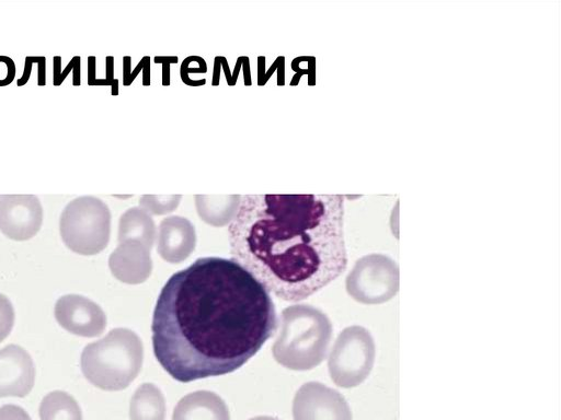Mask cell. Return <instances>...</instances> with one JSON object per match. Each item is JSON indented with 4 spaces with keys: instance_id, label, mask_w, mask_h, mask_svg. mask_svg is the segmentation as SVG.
Listing matches in <instances>:
<instances>
[{
    "instance_id": "obj_1",
    "label": "cell",
    "mask_w": 561,
    "mask_h": 420,
    "mask_svg": "<svg viewBox=\"0 0 561 420\" xmlns=\"http://www.w3.org/2000/svg\"><path fill=\"white\" fill-rule=\"evenodd\" d=\"M270 292L234 259L202 257L173 273L152 315L153 353L175 381L232 373L276 331Z\"/></svg>"
},
{
    "instance_id": "obj_2",
    "label": "cell",
    "mask_w": 561,
    "mask_h": 420,
    "mask_svg": "<svg viewBox=\"0 0 561 420\" xmlns=\"http://www.w3.org/2000/svg\"><path fill=\"white\" fill-rule=\"evenodd\" d=\"M343 215L339 195H244L230 254L278 299L305 300L346 268Z\"/></svg>"
},
{
    "instance_id": "obj_3",
    "label": "cell",
    "mask_w": 561,
    "mask_h": 420,
    "mask_svg": "<svg viewBox=\"0 0 561 420\" xmlns=\"http://www.w3.org/2000/svg\"><path fill=\"white\" fill-rule=\"evenodd\" d=\"M279 324L272 353L280 365L307 371L325 359L333 328L322 311L308 304L290 305L282 311Z\"/></svg>"
},
{
    "instance_id": "obj_4",
    "label": "cell",
    "mask_w": 561,
    "mask_h": 420,
    "mask_svg": "<svg viewBox=\"0 0 561 420\" xmlns=\"http://www.w3.org/2000/svg\"><path fill=\"white\" fill-rule=\"evenodd\" d=\"M142 360L144 347L138 335L128 328H114L83 348L80 366L92 385L116 392L137 377Z\"/></svg>"
},
{
    "instance_id": "obj_5",
    "label": "cell",
    "mask_w": 561,
    "mask_h": 420,
    "mask_svg": "<svg viewBox=\"0 0 561 420\" xmlns=\"http://www.w3.org/2000/svg\"><path fill=\"white\" fill-rule=\"evenodd\" d=\"M111 211L100 198L79 196L61 211L59 233L71 252L92 256L106 248L111 236Z\"/></svg>"
},
{
    "instance_id": "obj_6",
    "label": "cell",
    "mask_w": 561,
    "mask_h": 420,
    "mask_svg": "<svg viewBox=\"0 0 561 420\" xmlns=\"http://www.w3.org/2000/svg\"><path fill=\"white\" fill-rule=\"evenodd\" d=\"M376 358L374 338L365 327L354 325L337 336L328 359L331 380L343 388L362 384L370 374Z\"/></svg>"
},
{
    "instance_id": "obj_7",
    "label": "cell",
    "mask_w": 561,
    "mask_h": 420,
    "mask_svg": "<svg viewBox=\"0 0 561 420\" xmlns=\"http://www.w3.org/2000/svg\"><path fill=\"white\" fill-rule=\"evenodd\" d=\"M348 295L362 304H382L399 291V267L381 254H369L356 260L345 280Z\"/></svg>"
},
{
    "instance_id": "obj_8",
    "label": "cell",
    "mask_w": 561,
    "mask_h": 420,
    "mask_svg": "<svg viewBox=\"0 0 561 420\" xmlns=\"http://www.w3.org/2000/svg\"><path fill=\"white\" fill-rule=\"evenodd\" d=\"M293 417L294 420H352V412L340 392L319 382H308L294 397Z\"/></svg>"
},
{
    "instance_id": "obj_9",
    "label": "cell",
    "mask_w": 561,
    "mask_h": 420,
    "mask_svg": "<svg viewBox=\"0 0 561 420\" xmlns=\"http://www.w3.org/2000/svg\"><path fill=\"white\" fill-rule=\"evenodd\" d=\"M43 207L35 195H0V231L13 241L34 237L43 224Z\"/></svg>"
},
{
    "instance_id": "obj_10",
    "label": "cell",
    "mask_w": 561,
    "mask_h": 420,
    "mask_svg": "<svg viewBox=\"0 0 561 420\" xmlns=\"http://www.w3.org/2000/svg\"><path fill=\"white\" fill-rule=\"evenodd\" d=\"M57 323L68 332L92 338L106 327V315L99 304L80 294H65L55 304Z\"/></svg>"
},
{
    "instance_id": "obj_11",
    "label": "cell",
    "mask_w": 561,
    "mask_h": 420,
    "mask_svg": "<svg viewBox=\"0 0 561 420\" xmlns=\"http://www.w3.org/2000/svg\"><path fill=\"white\" fill-rule=\"evenodd\" d=\"M35 382V365L30 353L18 345L0 349V397H25Z\"/></svg>"
},
{
    "instance_id": "obj_12",
    "label": "cell",
    "mask_w": 561,
    "mask_h": 420,
    "mask_svg": "<svg viewBox=\"0 0 561 420\" xmlns=\"http://www.w3.org/2000/svg\"><path fill=\"white\" fill-rule=\"evenodd\" d=\"M196 232L192 222L180 215L164 218L158 228L157 252L168 262L184 261L195 249Z\"/></svg>"
},
{
    "instance_id": "obj_13",
    "label": "cell",
    "mask_w": 561,
    "mask_h": 420,
    "mask_svg": "<svg viewBox=\"0 0 561 420\" xmlns=\"http://www.w3.org/2000/svg\"><path fill=\"white\" fill-rule=\"evenodd\" d=\"M108 267L112 275L124 283H142L152 271L150 249L140 242L124 241L110 255Z\"/></svg>"
},
{
    "instance_id": "obj_14",
    "label": "cell",
    "mask_w": 561,
    "mask_h": 420,
    "mask_svg": "<svg viewBox=\"0 0 561 420\" xmlns=\"http://www.w3.org/2000/svg\"><path fill=\"white\" fill-rule=\"evenodd\" d=\"M172 420H230L224 399L209 390H197L180 399Z\"/></svg>"
},
{
    "instance_id": "obj_15",
    "label": "cell",
    "mask_w": 561,
    "mask_h": 420,
    "mask_svg": "<svg viewBox=\"0 0 561 420\" xmlns=\"http://www.w3.org/2000/svg\"><path fill=\"white\" fill-rule=\"evenodd\" d=\"M241 198L240 195H195L194 202L197 214L205 223L220 228L236 218Z\"/></svg>"
},
{
    "instance_id": "obj_16",
    "label": "cell",
    "mask_w": 561,
    "mask_h": 420,
    "mask_svg": "<svg viewBox=\"0 0 561 420\" xmlns=\"http://www.w3.org/2000/svg\"><path fill=\"white\" fill-rule=\"evenodd\" d=\"M157 238V229L151 214L140 207H131L119 218L117 241L134 240L151 249Z\"/></svg>"
},
{
    "instance_id": "obj_17",
    "label": "cell",
    "mask_w": 561,
    "mask_h": 420,
    "mask_svg": "<svg viewBox=\"0 0 561 420\" xmlns=\"http://www.w3.org/2000/svg\"><path fill=\"white\" fill-rule=\"evenodd\" d=\"M130 420H164L165 400L162 392L151 383L141 384L133 394Z\"/></svg>"
},
{
    "instance_id": "obj_18",
    "label": "cell",
    "mask_w": 561,
    "mask_h": 420,
    "mask_svg": "<svg viewBox=\"0 0 561 420\" xmlns=\"http://www.w3.org/2000/svg\"><path fill=\"white\" fill-rule=\"evenodd\" d=\"M38 411L41 420H83L78 401L64 390L46 394Z\"/></svg>"
},
{
    "instance_id": "obj_19",
    "label": "cell",
    "mask_w": 561,
    "mask_h": 420,
    "mask_svg": "<svg viewBox=\"0 0 561 420\" xmlns=\"http://www.w3.org/2000/svg\"><path fill=\"white\" fill-rule=\"evenodd\" d=\"M181 199V195H142L139 198V207L146 210L149 214L160 215L174 211L180 205Z\"/></svg>"
},
{
    "instance_id": "obj_20",
    "label": "cell",
    "mask_w": 561,
    "mask_h": 420,
    "mask_svg": "<svg viewBox=\"0 0 561 420\" xmlns=\"http://www.w3.org/2000/svg\"><path fill=\"white\" fill-rule=\"evenodd\" d=\"M72 72V84L78 86L81 84V57L73 56L67 66L61 70V57L53 58V83L58 86L65 81L67 75Z\"/></svg>"
},
{
    "instance_id": "obj_21",
    "label": "cell",
    "mask_w": 561,
    "mask_h": 420,
    "mask_svg": "<svg viewBox=\"0 0 561 420\" xmlns=\"http://www.w3.org/2000/svg\"><path fill=\"white\" fill-rule=\"evenodd\" d=\"M14 308L9 298L0 293V342L11 332L14 325Z\"/></svg>"
},
{
    "instance_id": "obj_22",
    "label": "cell",
    "mask_w": 561,
    "mask_h": 420,
    "mask_svg": "<svg viewBox=\"0 0 561 420\" xmlns=\"http://www.w3.org/2000/svg\"><path fill=\"white\" fill-rule=\"evenodd\" d=\"M207 66L205 60L198 56H190L185 58L181 65V78L184 83L187 82L190 74L205 73Z\"/></svg>"
},
{
    "instance_id": "obj_23",
    "label": "cell",
    "mask_w": 561,
    "mask_h": 420,
    "mask_svg": "<svg viewBox=\"0 0 561 420\" xmlns=\"http://www.w3.org/2000/svg\"><path fill=\"white\" fill-rule=\"evenodd\" d=\"M16 67L9 56L0 55V86H7L13 82Z\"/></svg>"
},
{
    "instance_id": "obj_24",
    "label": "cell",
    "mask_w": 561,
    "mask_h": 420,
    "mask_svg": "<svg viewBox=\"0 0 561 420\" xmlns=\"http://www.w3.org/2000/svg\"><path fill=\"white\" fill-rule=\"evenodd\" d=\"M0 420H32L30 415L20 406L7 404L0 407Z\"/></svg>"
},
{
    "instance_id": "obj_25",
    "label": "cell",
    "mask_w": 561,
    "mask_h": 420,
    "mask_svg": "<svg viewBox=\"0 0 561 420\" xmlns=\"http://www.w3.org/2000/svg\"><path fill=\"white\" fill-rule=\"evenodd\" d=\"M106 77L105 79H96L93 85H110L112 88L111 93L113 95L118 94V81L114 79V58L107 56L106 59Z\"/></svg>"
},
{
    "instance_id": "obj_26",
    "label": "cell",
    "mask_w": 561,
    "mask_h": 420,
    "mask_svg": "<svg viewBox=\"0 0 561 420\" xmlns=\"http://www.w3.org/2000/svg\"><path fill=\"white\" fill-rule=\"evenodd\" d=\"M145 59H146V57H144L140 60V62L138 63V66L133 71H130V57L125 56L123 58V84L124 85L131 84V82L135 80V78L139 73L140 68L144 66Z\"/></svg>"
},
{
    "instance_id": "obj_27",
    "label": "cell",
    "mask_w": 561,
    "mask_h": 420,
    "mask_svg": "<svg viewBox=\"0 0 561 420\" xmlns=\"http://www.w3.org/2000/svg\"><path fill=\"white\" fill-rule=\"evenodd\" d=\"M156 63H162V84H170V65L178 62V57H156Z\"/></svg>"
},
{
    "instance_id": "obj_28",
    "label": "cell",
    "mask_w": 561,
    "mask_h": 420,
    "mask_svg": "<svg viewBox=\"0 0 561 420\" xmlns=\"http://www.w3.org/2000/svg\"><path fill=\"white\" fill-rule=\"evenodd\" d=\"M96 70V58L94 56L88 57V84L93 85L96 81L95 77Z\"/></svg>"
},
{
    "instance_id": "obj_29",
    "label": "cell",
    "mask_w": 561,
    "mask_h": 420,
    "mask_svg": "<svg viewBox=\"0 0 561 420\" xmlns=\"http://www.w3.org/2000/svg\"><path fill=\"white\" fill-rule=\"evenodd\" d=\"M250 420H278V419H276L274 417H270V416H259V417H254Z\"/></svg>"
}]
</instances>
